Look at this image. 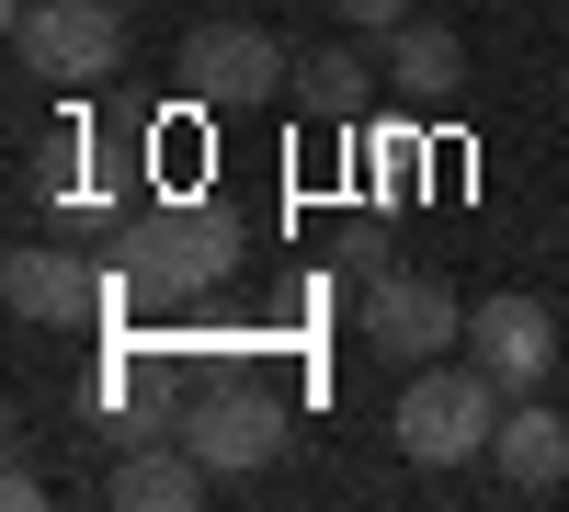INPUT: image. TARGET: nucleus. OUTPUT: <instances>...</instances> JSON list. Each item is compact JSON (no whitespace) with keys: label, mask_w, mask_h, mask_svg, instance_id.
Here are the masks:
<instances>
[{"label":"nucleus","mask_w":569,"mask_h":512,"mask_svg":"<svg viewBox=\"0 0 569 512\" xmlns=\"http://www.w3.org/2000/svg\"><path fill=\"white\" fill-rule=\"evenodd\" d=\"M467 342H479V364L501 377V399H536L547 388V364H558V319H547V297H479L467 308Z\"/></svg>","instance_id":"obj_6"},{"label":"nucleus","mask_w":569,"mask_h":512,"mask_svg":"<svg viewBox=\"0 0 569 512\" xmlns=\"http://www.w3.org/2000/svg\"><path fill=\"white\" fill-rule=\"evenodd\" d=\"M0 297H12V319H46V331H69V319L103 308V285H91L69 251H0Z\"/></svg>","instance_id":"obj_9"},{"label":"nucleus","mask_w":569,"mask_h":512,"mask_svg":"<svg viewBox=\"0 0 569 512\" xmlns=\"http://www.w3.org/2000/svg\"><path fill=\"white\" fill-rule=\"evenodd\" d=\"M353 331L388 353V364H433L445 342H467V308L445 273H421V262H388V273H365V308H353Z\"/></svg>","instance_id":"obj_5"},{"label":"nucleus","mask_w":569,"mask_h":512,"mask_svg":"<svg viewBox=\"0 0 569 512\" xmlns=\"http://www.w3.org/2000/svg\"><path fill=\"white\" fill-rule=\"evenodd\" d=\"M126 12H137V0H126Z\"/></svg>","instance_id":"obj_14"},{"label":"nucleus","mask_w":569,"mask_h":512,"mask_svg":"<svg viewBox=\"0 0 569 512\" xmlns=\"http://www.w3.org/2000/svg\"><path fill=\"white\" fill-rule=\"evenodd\" d=\"M490 479L512 490V501H547L558 479H569V422L547 399H512L501 410V433H490Z\"/></svg>","instance_id":"obj_8"},{"label":"nucleus","mask_w":569,"mask_h":512,"mask_svg":"<svg viewBox=\"0 0 569 512\" xmlns=\"http://www.w3.org/2000/svg\"><path fill=\"white\" fill-rule=\"evenodd\" d=\"M182 444H194L217 479H251V468H273V444H284V399H262V388H206L194 410H182Z\"/></svg>","instance_id":"obj_7"},{"label":"nucleus","mask_w":569,"mask_h":512,"mask_svg":"<svg viewBox=\"0 0 569 512\" xmlns=\"http://www.w3.org/2000/svg\"><path fill=\"white\" fill-rule=\"evenodd\" d=\"M206 490H217V468H206L194 444H149V455H126V468H114V501H126V512H194Z\"/></svg>","instance_id":"obj_11"},{"label":"nucleus","mask_w":569,"mask_h":512,"mask_svg":"<svg viewBox=\"0 0 569 512\" xmlns=\"http://www.w3.org/2000/svg\"><path fill=\"white\" fill-rule=\"evenodd\" d=\"M330 12H342L353 34H388V23H410V0H330Z\"/></svg>","instance_id":"obj_13"},{"label":"nucleus","mask_w":569,"mask_h":512,"mask_svg":"<svg viewBox=\"0 0 569 512\" xmlns=\"http://www.w3.org/2000/svg\"><path fill=\"white\" fill-rule=\"evenodd\" d=\"M240 217H228V205H149V217H137L126 228V240H114V262H126V285H149V297H206V285H228V273H240Z\"/></svg>","instance_id":"obj_2"},{"label":"nucleus","mask_w":569,"mask_h":512,"mask_svg":"<svg viewBox=\"0 0 569 512\" xmlns=\"http://www.w3.org/2000/svg\"><path fill=\"white\" fill-rule=\"evenodd\" d=\"M501 377H490V364L479 353H467V364H410V388H399V455H410V468H467V455H490V433H501Z\"/></svg>","instance_id":"obj_1"},{"label":"nucleus","mask_w":569,"mask_h":512,"mask_svg":"<svg viewBox=\"0 0 569 512\" xmlns=\"http://www.w3.org/2000/svg\"><path fill=\"white\" fill-rule=\"evenodd\" d=\"M376 69H388L410 103H445V91L467 80V46H456L445 23H421V12H410V23H388V34H376Z\"/></svg>","instance_id":"obj_10"},{"label":"nucleus","mask_w":569,"mask_h":512,"mask_svg":"<svg viewBox=\"0 0 569 512\" xmlns=\"http://www.w3.org/2000/svg\"><path fill=\"white\" fill-rule=\"evenodd\" d=\"M171 69H182V91H194L206 114H251V103H284V91H297V46L262 34V23H194Z\"/></svg>","instance_id":"obj_3"},{"label":"nucleus","mask_w":569,"mask_h":512,"mask_svg":"<svg viewBox=\"0 0 569 512\" xmlns=\"http://www.w3.org/2000/svg\"><path fill=\"white\" fill-rule=\"evenodd\" d=\"M12 58L34 80H114L126 69V0H12Z\"/></svg>","instance_id":"obj_4"},{"label":"nucleus","mask_w":569,"mask_h":512,"mask_svg":"<svg viewBox=\"0 0 569 512\" xmlns=\"http://www.w3.org/2000/svg\"><path fill=\"white\" fill-rule=\"evenodd\" d=\"M365 80H388V69H376V58H353V46H308L284 103H297L308 126H353V114H365Z\"/></svg>","instance_id":"obj_12"}]
</instances>
